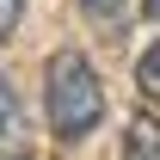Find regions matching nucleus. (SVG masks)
Returning <instances> with one entry per match:
<instances>
[{
	"instance_id": "f257e3e1",
	"label": "nucleus",
	"mask_w": 160,
	"mask_h": 160,
	"mask_svg": "<svg viewBox=\"0 0 160 160\" xmlns=\"http://www.w3.org/2000/svg\"><path fill=\"white\" fill-rule=\"evenodd\" d=\"M43 111H49V129H56L62 142H80L92 123L105 117V86H99L92 62L80 56V49H62V56H49Z\"/></svg>"
},
{
	"instance_id": "f03ea898",
	"label": "nucleus",
	"mask_w": 160,
	"mask_h": 160,
	"mask_svg": "<svg viewBox=\"0 0 160 160\" xmlns=\"http://www.w3.org/2000/svg\"><path fill=\"white\" fill-rule=\"evenodd\" d=\"M123 160H160V117L136 111L123 123Z\"/></svg>"
},
{
	"instance_id": "7ed1b4c3",
	"label": "nucleus",
	"mask_w": 160,
	"mask_h": 160,
	"mask_svg": "<svg viewBox=\"0 0 160 160\" xmlns=\"http://www.w3.org/2000/svg\"><path fill=\"white\" fill-rule=\"evenodd\" d=\"M19 136H25V105H19V92L6 86V74H0V154H12Z\"/></svg>"
},
{
	"instance_id": "20e7f679",
	"label": "nucleus",
	"mask_w": 160,
	"mask_h": 160,
	"mask_svg": "<svg viewBox=\"0 0 160 160\" xmlns=\"http://www.w3.org/2000/svg\"><path fill=\"white\" fill-rule=\"evenodd\" d=\"M136 86H142V99H154L160 105V43L142 56V68H136Z\"/></svg>"
},
{
	"instance_id": "39448f33",
	"label": "nucleus",
	"mask_w": 160,
	"mask_h": 160,
	"mask_svg": "<svg viewBox=\"0 0 160 160\" xmlns=\"http://www.w3.org/2000/svg\"><path fill=\"white\" fill-rule=\"evenodd\" d=\"M80 6H86V12H92V19H99V25H117L129 0H80Z\"/></svg>"
},
{
	"instance_id": "423d86ee",
	"label": "nucleus",
	"mask_w": 160,
	"mask_h": 160,
	"mask_svg": "<svg viewBox=\"0 0 160 160\" xmlns=\"http://www.w3.org/2000/svg\"><path fill=\"white\" fill-rule=\"evenodd\" d=\"M19 19H25V0H0V37H12Z\"/></svg>"
},
{
	"instance_id": "0eeeda50",
	"label": "nucleus",
	"mask_w": 160,
	"mask_h": 160,
	"mask_svg": "<svg viewBox=\"0 0 160 160\" xmlns=\"http://www.w3.org/2000/svg\"><path fill=\"white\" fill-rule=\"evenodd\" d=\"M142 12H148V19H160V0H142Z\"/></svg>"
},
{
	"instance_id": "6e6552de",
	"label": "nucleus",
	"mask_w": 160,
	"mask_h": 160,
	"mask_svg": "<svg viewBox=\"0 0 160 160\" xmlns=\"http://www.w3.org/2000/svg\"><path fill=\"white\" fill-rule=\"evenodd\" d=\"M0 160H31V154H0Z\"/></svg>"
}]
</instances>
